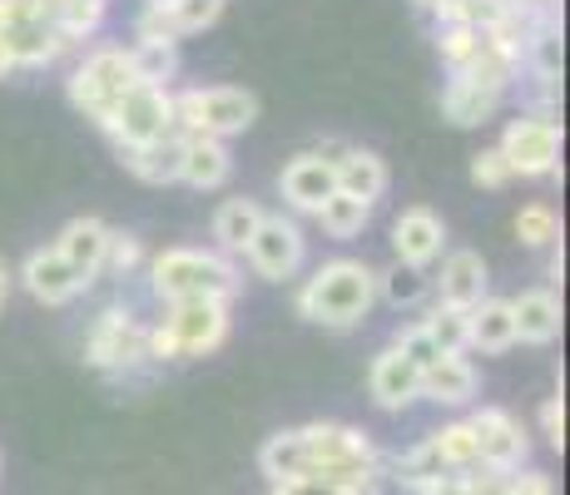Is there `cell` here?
Returning a JSON list of instances; mask_svg holds the SVG:
<instances>
[{"mask_svg": "<svg viewBox=\"0 0 570 495\" xmlns=\"http://www.w3.org/2000/svg\"><path fill=\"white\" fill-rule=\"evenodd\" d=\"M258 471L268 476V486H278V481H333V486H347L357 495H377L392 481L372 436L343 422H308L268 436L258 446Z\"/></svg>", "mask_w": 570, "mask_h": 495, "instance_id": "1", "label": "cell"}, {"mask_svg": "<svg viewBox=\"0 0 570 495\" xmlns=\"http://www.w3.org/2000/svg\"><path fill=\"white\" fill-rule=\"evenodd\" d=\"M303 323L327 327V333H347L377 307V268L367 258H327L317 263L308 278L293 293Z\"/></svg>", "mask_w": 570, "mask_h": 495, "instance_id": "2", "label": "cell"}, {"mask_svg": "<svg viewBox=\"0 0 570 495\" xmlns=\"http://www.w3.org/2000/svg\"><path fill=\"white\" fill-rule=\"evenodd\" d=\"M164 313L149 323L145 347H149V367H164V362H189V357H208L228 343V317L224 297H184V303H159Z\"/></svg>", "mask_w": 570, "mask_h": 495, "instance_id": "3", "label": "cell"}, {"mask_svg": "<svg viewBox=\"0 0 570 495\" xmlns=\"http://www.w3.org/2000/svg\"><path fill=\"white\" fill-rule=\"evenodd\" d=\"M145 283L155 293V303H184V297H224L234 303L244 278H238V263L224 258L218 248H159L145 263Z\"/></svg>", "mask_w": 570, "mask_h": 495, "instance_id": "4", "label": "cell"}, {"mask_svg": "<svg viewBox=\"0 0 570 495\" xmlns=\"http://www.w3.org/2000/svg\"><path fill=\"white\" fill-rule=\"evenodd\" d=\"M258 119V95L244 85H189L174 90V129L179 135H208V139H234L248 135Z\"/></svg>", "mask_w": 570, "mask_h": 495, "instance_id": "5", "label": "cell"}, {"mask_svg": "<svg viewBox=\"0 0 570 495\" xmlns=\"http://www.w3.org/2000/svg\"><path fill=\"white\" fill-rule=\"evenodd\" d=\"M135 85H139V75H135V60H129V46H90L80 55V65L70 70V80H65V95L100 129Z\"/></svg>", "mask_w": 570, "mask_h": 495, "instance_id": "6", "label": "cell"}, {"mask_svg": "<svg viewBox=\"0 0 570 495\" xmlns=\"http://www.w3.org/2000/svg\"><path fill=\"white\" fill-rule=\"evenodd\" d=\"M149 323L135 313L129 303H105L100 317L85 333V362L105 377H135L149 367V347H145Z\"/></svg>", "mask_w": 570, "mask_h": 495, "instance_id": "7", "label": "cell"}, {"mask_svg": "<svg viewBox=\"0 0 570 495\" xmlns=\"http://www.w3.org/2000/svg\"><path fill=\"white\" fill-rule=\"evenodd\" d=\"M0 46L16 60V70H46L60 55L80 50L50 16H40L30 0H0Z\"/></svg>", "mask_w": 570, "mask_h": 495, "instance_id": "8", "label": "cell"}, {"mask_svg": "<svg viewBox=\"0 0 570 495\" xmlns=\"http://www.w3.org/2000/svg\"><path fill=\"white\" fill-rule=\"evenodd\" d=\"M501 154H507L517 179H551L561 174V115L556 109H521L501 129Z\"/></svg>", "mask_w": 570, "mask_h": 495, "instance_id": "9", "label": "cell"}, {"mask_svg": "<svg viewBox=\"0 0 570 495\" xmlns=\"http://www.w3.org/2000/svg\"><path fill=\"white\" fill-rule=\"evenodd\" d=\"M244 263L258 273L263 283H293L303 268H308V238H303V224L293 214H263L254 238L244 248Z\"/></svg>", "mask_w": 570, "mask_h": 495, "instance_id": "10", "label": "cell"}, {"mask_svg": "<svg viewBox=\"0 0 570 495\" xmlns=\"http://www.w3.org/2000/svg\"><path fill=\"white\" fill-rule=\"evenodd\" d=\"M100 129L115 149H135V145H149V139L174 135V90H164V85H135Z\"/></svg>", "mask_w": 570, "mask_h": 495, "instance_id": "11", "label": "cell"}, {"mask_svg": "<svg viewBox=\"0 0 570 495\" xmlns=\"http://www.w3.org/2000/svg\"><path fill=\"white\" fill-rule=\"evenodd\" d=\"M471 426V446H476V471H497V476H511L531 461V436L521 432V422L501 406H481V412L466 416Z\"/></svg>", "mask_w": 570, "mask_h": 495, "instance_id": "12", "label": "cell"}, {"mask_svg": "<svg viewBox=\"0 0 570 495\" xmlns=\"http://www.w3.org/2000/svg\"><path fill=\"white\" fill-rule=\"evenodd\" d=\"M16 283L36 297V303H46V307H70L80 293H90V283H85L80 273H75L70 263L55 253V244L30 248L26 263H20V273H16Z\"/></svg>", "mask_w": 570, "mask_h": 495, "instance_id": "13", "label": "cell"}, {"mask_svg": "<svg viewBox=\"0 0 570 495\" xmlns=\"http://www.w3.org/2000/svg\"><path fill=\"white\" fill-rule=\"evenodd\" d=\"M367 396L382 406V412H407L412 402H422V372H416V362L397 343H387L377 357H372Z\"/></svg>", "mask_w": 570, "mask_h": 495, "instance_id": "14", "label": "cell"}, {"mask_svg": "<svg viewBox=\"0 0 570 495\" xmlns=\"http://www.w3.org/2000/svg\"><path fill=\"white\" fill-rule=\"evenodd\" d=\"M446 253V224L426 204H412L392 218V258L412 263V268H432Z\"/></svg>", "mask_w": 570, "mask_h": 495, "instance_id": "15", "label": "cell"}, {"mask_svg": "<svg viewBox=\"0 0 570 495\" xmlns=\"http://www.w3.org/2000/svg\"><path fill=\"white\" fill-rule=\"evenodd\" d=\"M442 273L432 278V293H436V303H446V307H476L481 297H487L491 288V268H487V258H481L476 248H446L442 258Z\"/></svg>", "mask_w": 570, "mask_h": 495, "instance_id": "16", "label": "cell"}, {"mask_svg": "<svg viewBox=\"0 0 570 495\" xmlns=\"http://www.w3.org/2000/svg\"><path fill=\"white\" fill-rule=\"evenodd\" d=\"M337 189V179H333V164L327 159H317L313 149H303V154H293L288 164H283V174H278V194H283V204L293 208V214H317L323 208V198Z\"/></svg>", "mask_w": 570, "mask_h": 495, "instance_id": "17", "label": "cell"}, {"mask_svg": "<svg viewBox=\"0 0 570 495\" xmlns=\"http://www.w3.org/2000/svg\"><path fill=\"white\" fill-rule=\"evenodd\" d=\"M481 392V372L466 352H442L432 367H422V402L436 406H466Z\"/></svg>", "mask_w": 570, "mask_h": 495, "instance_id": "18", "label": "cell"}, {"mask_svg": "<svg viewBox=\"0 0 570 495\" xmlns=\"http://www.w3.org/2000/svg\"><path fill=\"white\" fill-rule=\"evenodd\" d=\"M511 303V323H517V343H531V347H551L561 337V323H566V307L556 288H525Z\"/></svg>", "mask_w": 570, "mask_h": 495, "instance_id": "19", "label": "cell"}, {"mask_svg": "<svg viewBox=\"0 0 570 495\" xmlns=\"http://www.w3.org/2000/svg\"><path fill=\"white\" fill-rule=\"evenodd\" d=\"M105 244H109V224H105V218H95V214L70 218V224L55 234V253H60V258L70 263L85 283H90V288H95V278H100Z\"/></svg>", "mask_w": 570, "mask_h": 495, "instance_id": "20", "label": "cell"}, {"mask_svg": "<svg viewBox=\"0 0 570 495\" xmlns=\"http://www.w3.org/2000/svg\"><path fill=\"white\" fill-rule=\"evenodd\" d=\"M234 179V154L224 139L208 135H184V164H179V184H189L194 194H218Z\"/></svg>", "mask_w": 570, "mask_h": 495, "instance_id": "21", "label": "cell"}, {"mask_svg": "<svg viewBox=\"0 0 570 495\" xmlns=\"http://www.w3.org/2000/svg\"><path fill=\"white\" fill-rule=\"evenodd\" d=\"M507 105V90L501 85H491V80H471V75H446V85H442V115L452 119V125H487L497 109Z\"/></svg>", "mask_w": 570, "mask_h": 495, "instance_id": "22", "label": "cell"}, {"mask_svg": "<svg viewBox=\"0 0 570 495\" xmlns=\"http://www.w3.org/2000/svg\"><path fill=\"white\" fill-rule=\"evenodd\" d=\"M263 214H268V208L248 194L224 198V204L214 208V218H208V238H214V248L224 253V258H244V248H248V238H254Z\"/></svg>", "mask_w": 570, "mask_h": 495, "instance_id": "23", "label": "cell"}, {"mask_svg": "<svg viewBox=\"0 0 570 495\" xmlns=\"http://www.w3.org/2000/svg\"><path fill=\"white\" fill-rule=\"evenodd\" d=\"M119 159H125V169L135 174L139 184H149V189H164V184H179V164H184V135H179V129H174V135H164V139H149V145L119 149Z\"/></svg>", "mask_w": 570, "mask_h": 495, "instance_id": "24", "label": "cell"}, {"mask_svg": "<svg viewBox=\"0 0 570 495\" xmlns=\"http://www.w3.org/2000/svg\"><path fill=\"white\" fill-rule=\"evenodd\" d=\"M333 179H337V194H353V198H367V204H382V198H387L392 174H387V159H382V154L347 145V154L333 164Z\"/></svg>", "mask_w": 570, "mask_h": 495, "instance_id": "25", "label": "cell"}, {"mask_svg": "<svg viewBox=\"0 0 570 495\" xmlns=\"http://www.w3.org/2000/svg\"><path fill=\"white\" fill-rule=\"evenodd\" d=\"M507 347H517L511 303L487 293L476 307H466V352H507Z\"/></svg>", "mask_w": 570, "mask_h": 495, "instance_id": "26", "label": "cell"}, {"mask_svg": "<svg viewBox=\"0 0 570 495\" xmlns=\"http://www.w3.org/2000/svg\"><path fill=\"white\" fill-rule=\"evenodd\" d=\"M372 214H377V204H367V198H353V194H327L323 198V208H317V228H323L333 244H353V238H363L367 234V224H372Z\"/></svg>", "mask_w": 570, "mask_h": 495, "instance_id": "27", "label": "cell"}, {"mask_svg": "<svg viewBox=\"0 0 570 495\" xmlns=\"http://www.w3.org/2000/svg\"><path fill=\"white\" fill-rule=\"evenodd\" d=\"M432 297V273L426 268H412V263H397L392 258L387 268H377V303L397 307V313H412Z\"/></svg>", "mask_w": 570, "mask_h": 495, "instance_id": "28", "label": "cell"}, {"mask_svg": "<svg viewBox=\"0 0 570 495\" xmlns=\"http://www.w3.org/2000/svg\"><path fill=\"white\" fill-rule=\"evenodd\" d=\"M129 60H135L139 85H164V90H174V80H179V40H135Z\"/></svg>", "mask_w": 570, "mask_h": 495, "instance_id": "29", "label": "cell"}, {"mask_svg": "<svg viewBox=\"0 0 570 495\" xmlns=\"http://www.w3.org/2000/svg\"><path fill=\"white\" fill-rule=\"evenodd\" d=\"M476 476V495H556V481L546 471H511V476H497V471H471Z\"/></svg>", "mask_w": 570, "mask_h": 495, "instance_id": "30", "label": "cell"}, {"mask_svg": "<svg viewBox=\"0 0 570 495\" xmlns=\"http://www.w3.org/2000/svg\"><path fill=\"white\" fill-rule=\"evenodd\" d=\"M145 263H149V253H145V244H139L135 234H119V228H109L100 273H109L115 283H129V278H139V273H145Z\"/></svg>", "mask_w": 570, "mask_h": 495, "instance_id": "31", "label": "cell"}, {"mask_svg": "<svg viewBox=\"0 0 570 495\" xmlns=\"http://www.w3.org/2000/svg\"><path fill=\"white\" fill-rule=\"evenodd\" d=\"M436 55H442L446 75H466L481 55V30L471 26H436Z\"/></svg>", "mask_w": 570, "mask_h": 495, "instance_id": "32", "label": "cell"}, {"mask_svg": "<svg viewBox=\"0 0 570 495\" xmlns=\"http://www.w3.org/2000/svg\"><path fill=\"white\" fill-rule=\"evenodd\" d=\"M511 228H517V238H521L525 248L561 244V218H556L551 204H521V214L511 218Z\"/></svg>", "mask_w": 570, "mask_h": 495, "instance_id": "33", "label": "cell"}, {"mask_svg": "<svg viewBox=\"0 0 570 495\" xmlns=\"http://www.w3.org/2000/svg\"><path fill=\"white\" fill-rule=\"evenodd\" d=\"M501 0H436L432 16L436 26H471V30H487L491 20H501Z\"/></svg>", "mask_w": 570, "mask_h": 495, "instance_id": "34", "label": "cell"}, {"mask_svg": "<svg viewBox=\"0 0 570 495\" xmlns=\"http://www.w3.org/2000/svg\"><path fill=\"white\" fill-rule=\"evenodd\" d=\"M105 10H109V0H65L55 26H60L75 46H85V40H95V30L105 26Z\"/></svg>", "mask_w": 570, "mask_h": 495, "instance_id": "35", "label": "cell"}, {"mask_svg": "<svg viewBox=\"0 0 570 495\" xmlns=\"http://www.w3.org/2000/svg\"><path fill=\"white\" fill-rule=\"evenodd\" d=\"M426 337H432L442 352H466V313L462 307H446V303H432V313L422 317Z\"/></svg>", "mask_w": 570, "mask_h": 495, "instance_id": "36", "label": "cell"}, {"mask_svg": "<svg viewBox=\"0 0 570 495\" xmlns=\"http://www.w3.org/2000/svg\"><path fill=\"white\" fill-rule=\"evenodd\" d=\"M224 6L228 0H169V20H174V30L179 36H199V30H208L218 16H224Z\"/></svg>", "mask_w": 570, "mask_h": 495, "instance_id": "37", "label": "cell"}, {"mask_svg": "<svg viewBox=\"0 0 570 495\" xmlns=\"http://www.w3.org/2000/svg\"><path fill=\"white\" fill-rule=\"evenodd\" d=\"M511 179H517V174H511L507 154H501L497 145L471 154V184H476V189H507Z\"/></svg>", "mask_w": 570, "mask_h": 495, "instance_id": "38", "label": "cell"}, {"mask_svg": "<svg viewBox=\"0 0 570 495\" xmlns=\"http://www.w3.org/2000/svg\"><path fill=\"white\" fill-rule=\"evenodd\" d=\"M392 343H397V347H402V352H407V357L416 362V372H422V367H432V362H436V357H442V347H436V343H432V337H426V327H422V323L402 327V333H397V337H392Z\"/></svg>", "mask_w": 570, "mask_h": 495, "instance_id": "39", "label": "cell"}, {"mask_svg": "<svg viewBox=\"0 0 570 495\" xmlns=\"http://www.w3.org/2000/svg\"><path fill=\"white\" fill-rule=\"evenodd\" d=\"M541 436H546V446H551V451H566V396L561 392L546 396V406H541Z\"/></svg>", "mask_w": 570, "mask_h": 495, "instance_id": "40", "label": "cell"}, {"mask_svg": "<svg viewBox=\"0 0 570 495\" xmlns=\"http://www.w3.org/2000/svg\"><path fill=\"white\" fill-rule=\"evenodd\" d=\"M412 495H476V476L452 471V476H436V481H426V486H416Z\"/></svg>", "mask_w": 570, "mask_h": 495, "instance_id": "41", "label": "cell"}, {"mask_svg": "<svg viewBox=\"0 0 570 495\" xmlns=\"http://www.w3.org/2000/svg\"><path fill=\"white\" fill-rule=\"evenodd\" d=\"M268 495H357V491L333 486V481H278Z\"/></svg>", "mask_w": 570, "mask_h": 495, "instance_id": "42", "label": "cell"}, {"mask_svg": "<svg viewBox=\"0 0 570 495\" xmlns=\"http://www.w3.org/2000/svg\"><path fill=\"white\" fill-rule=\"evenodd\" d=\"M313 154H317V159H327V164H337L347 154V139H317Z\"/></svg>", "mask_w": 570, "mask_h": 495, "instance_id": "43", "label": "cell"}, {"mask_svg": "<svg viewBox=\"0 0 570 495\" xmlns=\"http://www.w3.org/2000/svg\"><path fill=\"white\" fill-rule=\"evenodd\" d=\"M10 288H16V268H10V263L0 258V307L10 303Z\"/></svg>", "mask_w": 570, "mask_h": 495, "instance_id": "44", "label": "cell"}, {"mask_svg": "<svg viewBox=\"0 0 570 495\" xmlns=\"http://www.w3.org/2000/svg\"><path fill=\"white\" fill-rule=\"evenodd\" d=\"M10 75H20V70H16V60L6 55V46H0V80H10Z\"/></svg>", "mask_w": 570, "mask_h": 495, "instance_id": "45", "label": "cell"}, {"mask_svg": "<svg viewBox=\"0 0 570 495\" xmlns=\"http://www.w3.org/2000/svg\"><path fill=\"white\" fill-rule=\"evenodd\" d=\"M145 6H169V0H145Z\"/></svg>", "mask_w": 570, "mask_h": 495, "instance_id": "46", "label": "cell"}]
</instances>
